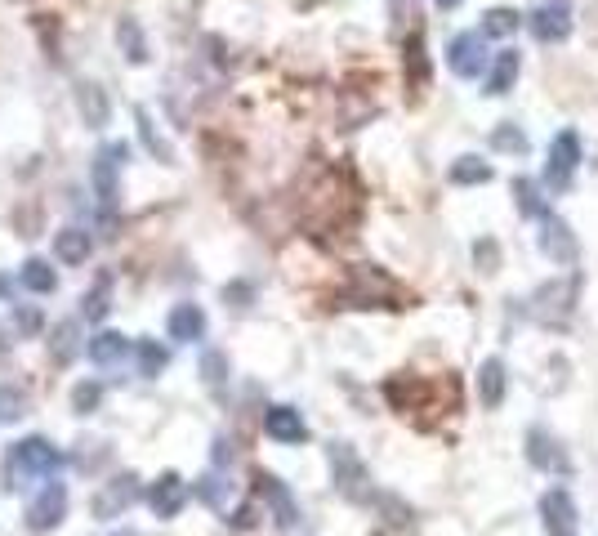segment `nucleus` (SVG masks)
<instances>
[{
  "label": "nucleus",
  "mask_w": 598,
  "mask_h": 536,
  "mask_svg": "<svg viewBox=\"0 0 598 536\" xmlns=\"http://www.w3.org/2000/svg\"><path fill=\"white\" fill-rule=\"evenodd\" d=\"M63 469V452L50 438H23L5 452V487L9 492H23L36 478H54Z\"/></svg>",
  "instance_id": "nucleus-1"
},
{
  "label": "nucleus",
  "mask_w": 598,
  "mask_h": 536,
  "mask_svg": "<svg viewBox=\"0 0 598 536\" xmlns=\"http://www.w3.org/2000/svg\"><path fill=\"white\" fill-rule=\"evenodd\" d=\"M576 286H581V277H563V282H545L540 291L527 300V313H532L536 322H545V327H558V322L572 318V304H576Z\"/></svg>",
  "instance_id": "nucleus-2"
},
{
  "label": "nucleus",
  "mask_w": 598,
  "mask_h": 536,
  "mask_svg": "<svg viewBox=\"0 0 598 536\" xmlns=\"http://www.w3.org/2000/svg\"><path fill=\"white\" fill-rule=\"evenodd\" d=\"M331 474H335V487H340L349 501H375L371 474H366V465L358 461V452H353L349 443H331Z\"/></svg>",
  "instance_id": "nucleus-3"
},
{
  "label": "nucleus",
  "mask_w": 598,
  "mask_h": 536,
  "mask_svg": "<svg viewBox=\"0 0 598 536\" xmlns=\"http://www.w3.org/2000/svg\"><path fill=\"white\" fill-rule=\"evenodd\" d=\"M121 161H125V143H103L94 152V166H90V184H94V197L99 206H117V179H121Z\"/></svg>",
  "instance_id": "nucleus-4"
},
{
  "label": "nucleus",
  "mask_w": 598,
  "mask_h": 536,
  "mask_svg": "<svg viewBox=\"0 0 598 536\" xmlns=\"http://www.w3.org/2000/svg\"><path fill=\"white\" fill-rule=\"evenodd\" d=\"M63 514H67V487L59 483V478H50V483L32 496V505H27L23 519H27V528L32 532H50V528H59L63 523Z\"/></svg>",
  "instance_id": "nucleus-5"
},
{
  "label": "nucleus",
  "mask_w": 598,
  "mask_h": 536,
  "mask_svg": "<svg viewBox=\"0 0 598 536\" xmlns=\"http://www.w3.org/2000/svg\"><path fill=\"white\" fill-rule=\"evenodd\" d=\"M576 161H581V139H576V130H563L549 143V166H545V184L554 188V193H563V188L572 184Z\"/></svg>",
  "instance_id": "nucleus-6"
},
{
  "label": "nucleus",
  "mask_w": 598,
  "mask_h": 536,
  "mask_svg": "<svg viewBox=\"0 0 598 536\" xmlns=\"http://www.w3.org/2000/svg\"><path fill=\"white\" fill-rule=\"evenodd\" d=\"M134 501H139V478L134 474L112 478V483H103L99 496H94V519H121Z\"/></svg>",
  "instance_id": "nucleus-7"
},
{
  "label": "nucleus",
  "mask_w": 598,
  "mask_h": 536,
  "mask_svg": "<svg viewBox=\"0 0 598 536\" xmlns=\"http://www.w3.org/2000/svg\"><path fill=\"white\" fill-rule=\"evenodd\" d=\"M255 492H259V501L273 510V523H277V528H295V523H299V505H295L291 487H286L282 478L259 474V478H255Z\"/></svg>",
  "instance_id": "nucleus-8"
},
{
  "label": "nucleus",
  "mask_w": 598,
  "mask_h": 536,
  "mask_svg": "<svg viewBox=\"0 0 598 536\" xmlns=\"http://www.w3.org/2000/svg\"><path fill=\"white\" fill-rule=\"evenodd\" d=\"M447 63L456 76H478L487 67V41H482V32H460L447 45Z\"/></svg>",
  "instance_id": "nucleus-9"
},
{
  "label": "nucleus",
  "mask_w": 598,
  "mask_h": 536,
  "mask_svg": "<svg viewBox=\"0 0 598 536\" xmlns=\"http://www.w3.org/2000/svg\"><path fill=\"white\" fill-rule=\"evenodd\" d=\"M540 251H545L554 264H576V255H581V246H576L572 228H567L563 219L545 215V219H540Z\"/></svg>",
  "instance_id": "nucleus-10"
},
{
  "label": "nucleus",
  "mask_w": 598,
  "mask_h": 536,
  "mask_svg": "<svg viewBox=\"0 0 598 536\" xmlns=\"http://www.w3.org/2000/svg\"><path fill=\"white\" fill-rule=\"evenodd\" d=\"M540 519H545L549 536H576V505H572V496H567L563 487H554V492L540 496Z\"/></svg>",
  "instance_id": "nucleus-11"
},
{
  "label": "nucleus",
  "mask_w": 598,
  "mask_h": 536,
  "mask_svg": "<svg viewBox=\"0 0 598 536\" xmlns=\"http://www.w3.org/2000/svg\"><path fill=\"white\" fill-rule=\"evenodd\" d=\"M183 501H188V483H183L179 474H161L157 483L148 487V505L157 519H175L183 510Z\"/></svg>",
  "instance_id": "nucleus-12"
},
{
  "label": "nucleus",
  "mask_w": 598,
  "mask_h": 536,
  "mask_svg": "<svg viewBox=\"0 0 598 536\" xmlns=\"http://www.w3.org/2000/svg\"><path fill=\"white\" fill-rule=\"evenodd\" d=\"M527 27H532V36H536V41L554 45V41H563V36L572 32V14H567V5H563V0H554V5H540L536 14L527 18Z\"/></svg>",
  "instance_id": "nucleus-13"
},
{
  "label": "nucleus",
  "mask_w": 598,
  "mask_h": 536,
  "mask_svg": "<svg viewBox=\"0 0 598 536\" xmlns=\"http://www.w3.org/2000/svg\"><path fill=\"white\" fill-rule=\"evenodd\" d=\"M264 434L277 438V443H304V438H308V425H304V416H299L295 407H268Z\"/></svg>",
  "instance_id": "nucleus-14"
},
{
  "label": "nucleus",
  "mask_w": 598,
  "mask_h": 536,
  "mask_svg": "<svg viewBox=\"0 0 598 536\" xmlns=\"http://www.w3.org/2000/svg\"><path fill=\"white\" fill-rule=\"evenodd\" d=\"M166 331H170V340H179V344L201 340V335H206V313H201V304H175Z\"/></svg>",
  "instance_id": "nucleus-15"
},
{
  "label": "nucleus",
  "mask_w": 598,
  "mask_h": 536,
  "mask_svg": "<svg viewBox=\"0 0 598 536\" xmlns=\"http://www.w3.org/2000/svg\"><path fill=\"white\" fill-rule=\"evenodd\" d=\"M125 358H130V340H125L121 331H99L90 340V362L94 367H121Z\"/></svg>",
  "instance_id": "nucleus-16"
},
{
  "label": "nucleus",
  "mask_w": 598,
  "mask_h": 536,
  "mask_svg": "<svg viewBox=\"0 0 598 536\" xmlns=\"http://www.w3.org/2000/svg\"><path fill=\"white\" fill-rule=\"evenodd\" d=\"M81 349H85V340H81V322H76V318H67V322H59V327L50 331V358L59 362V367H67V362H72Z\"/></svg>",
  "instance_id": "nucleus-17"
},
{
  "label": "nucleus",
  "mask_w": 598,
  "mask_h": 536,
  "mask_svg": "<svg viewBox=\"0 0 598 536\" xmlns=\"http://www.w3.org/2000/svg\"><path fill=\"white\" fill-rule=\"evenodd\" d=\"M76 108H81V117H85V126H108V90L103 85H94V81H85L81 90H76Z\"/></svg>",
  "instance_id": "nucleus-18"
},
{
  "label": "nucleus",
  "mask_w": 598,
  "mask_h": 536,
  "mask_svg": "<svg viewBox=\"0 0 598 536\" xmlns=\"http://www.w3.org/2000/svg\"><path fill=\"white\" fill-rule=\"evenodd\" d=\"M90 233L85 228H63V233H54V255H59V264H85L90 260Z\"/></svg>",
  "instance_id": "nucleus-19"
},
{
  "label": "nucleus",
  "mask_w": 598,
  "mask_h": 536,
  "mask_svg": "<svg viewBox=\"0 0 598 536\" xmlns=\"http://www.w3.org/2000/svg\"><path fill=\"white\" fill-rule=\"evenodd\" d=\"M478 398L487 402V407H500V402H505V362L500 358H487L478 367Z\"/></svg>",
  "instance_id": "nucleus-20"
},
{
  "label": "nucleus",
  "mask_w": 598,
  "mask_h": 536,
  "mask_svg": "<svg viewBox=\"0 0 598 536\" xmlns=\"http://www.w3.org/2000/svg\"><path fill=\"white\" fill-rule=\"evenodd\" d=\"M117 45L130 63H148V36H143L139 18H121L117 23Z\"/></svg>",
  "instance_id": "nucleus-21"
},
{
  "label": "nucleus",
  "mask_w": 598,
  "mask_h": 536,
  "mask_svg": "<svg viewBox=\"0 0 598 536\" xmlns=\"http://www.w3.org/2000/svg\"><path fill=\"white\" fill-rule=\"evenodd\" d=\"M514 76H518V54L500 50L496 63H491V72H487V94H509L514 90Z\"/></svg>",
  "instance_id": "nucleus-22"
},
{
  "label": "nucleus",
  "mask_w": 598,
  "mask_h": 536,
  "mask_svg": "<svg viewBox=\"0 0 598 536\" xmlns=\"http://www.w3.org/2000/svg\"><path fill=\"white\" fill-rule=\"evenodd\" d=\"M527 456H532V465H540V469H567V456L554 452L545 429H532V434H527Z\"/></svg>",
  "instance_id": "nucleus-23"
},
{
  "label": "nucleus",
  "mask_w": 598,
  "mask_h": 536,
  "mask_svg": "<svg viewBox=\"0 0 598 536\" xmlns=\"http://www.w3.org/2000/svg\"><path fill=\"white\" fill-rule=\"evenodd\" d=\"M108 309H112V277L103 273L99 282L90 286V295L81 300V313H85V322H103L108 318Z\"/></svg>",
  "instance_id": "nucleus-24"
},
{
  "label": "nucleus",
  "mask_w": 598,
  "mask_h": 536,
  "mask_svg": "<svg viewBox=\"0 0 598 536\" xmlns=\"http://www.w3.org/2000/svg\"><path fill=\"white\" fill-rule=\"evenodd\" d=\"M18 282H23L27 291H36V295H50L54 286H59V277H54L50 260H27L23 273H18Z\"/></svg>",
  "instance_id": "nucleus-25"
},
{
  "label": "nucleus",
  "mask_w": 598,
  "mask_h": 536,
  "mask_svg": "<svg viewBox=\"0 0 598 536\" xmlns=\"http://www.w3.org/2000/svg\"><path fill=\"white\" fill-rule=\"evenodd\" d=\"M407 76L416 90H424L429 85V59H424V36H407Z\"/></svg>",
  "instance_id": "nucleus-26"
},
{
  "label": "nucleus",
  "mask_w": 598,
  "mask_h": 536,
  "mask_svg": "<svg viewBox=\"0 0 598 536\" xmlns=\"http://www.w3.org/2000/svg\"><path fill=\"white\" fill-rule=\"evenodd\" d=\"M491 179V166L482 157H460L451 166V184H487Z\"/></svg>",
  "instance_id": "nucleus-27"
},
{
  "label": "nucleus",
  "mask_w": 598,
  "mask_h": 536,
  "mask_svg": "<svg viewBox=\"0 0 598 536\" xmlns=\"http://www.w3.org/2000/svg\"><path fill=\"white\" fill-rule=\"evenodd\" d=\"M134 121H139V139H143V148H148V152H157L161 161H175V152H170V143L157 134V126H152V117H148V112L139 108V112H134Z\"/></svg>",
  "instance_id": "nucleus-28"
},
{
  "label": "nucleus",
  "mask_w": 598,
  "mask_h": 536,
  "mask_svg": "<svg viewBox=\"0 0 598 536\" xmlns=\"http://www.w3.org/2000/svg\"><path fill=\"white\" fill-rule=\"evenodd\" d=\"M514 197H518V210H523L527 219H545V215H549L545 201L536 197V184H532V179H514Z\"/></svg>",
  "instance_id": "nucleus-29"
},
{
  "label": "nucleus",
  "mask_w": 598,
  "mask_h": 536,
  "mask_svg": "<svg viewBox=\"0 0 598 536\" xmlns=\"http://www.w3.org/2000/svg\"><path fill=\"white\" fill-rule=\"evenodd\" d=\"M157 371H166V349L157 340H139V376L157 380Z\"/></svg>",
  "instance_id": "nucleus-30"
},
{
  "label": "nucleus",
  "mask_w": 598,
  "mask_h": 536,
  "mask_svg": "<svg viewBox=\"0 0 598 536\" xmlns=\"http://www.w3.org/2000/svg\"><path fill=\"white\" fill-rule=\"evenodd\" d=\"M201 376H206V385L210 389H219L228 380V358L219 349H210V353H201Z\"/></svg>",
  "instance_id": "nucleus-31"
},
{
  "label": "nucleus",
  "mask_w": 598,
  "mask_h": 536,
  "mask_svg": "<svg viewBox=\"0 0 598 536\" xmlns=\"http://www.w3.org/2000/svg\"><path fill=\"white\" fill-rule=\"evenodd\" d=\"M27 411V394L23 389H9L0 385V425H9V420H18Z\"/></svg>",
  "instance_id": "nucleus-32"
},
{
  "label": "nucleus",
  "mask_w": 598,
  "mask_h": 536,
  "mask_svg": "<svg viewBox=\"0 0 598 536\" xmlns=\"http://www.w3.org/2000/svg\"><path fill=\"white\" fill-rule=\"evenodd\" d=\"M491 148H496V152H523V148H527L523 126H509V121H505V126L491 134Z\"/></svg>",
  "instance_id": "nucleus-33"
},
{
  "label": "nucleus",
  "mask_w": 598,
  "mask_h": 536,
  "mask_svg": "<svg viewBox=\"0 0 598 536\" xmlns=\"http://www.w3.org/2000/svg\"><path fill=\"white\" fill-rule=\"evenodd\" d=\"M482 32H487V36H509V32H518V14H514V9H491V14L482 18Z\"/></svg>",
  "instance_id": "nucleus-34"
},
{
  "label": "nucleus",
  "mask_w": 598,
  "mask_h": 536,
  "mask_svg": "<svg viewBox=\"0 0 598 536\" xmlns=\"http://www.w3.org/2000/svg\"><path fill=\"white\" fill-rule=\"evenodd\" d=\"M99 398H103V389L94 385V380H90V385H76V389H72V407L81 411V416H85V411L99 407Z\"/></svg>",
  "instance_id": "nucleus-35"
},
{
  "label": "nucleus",
  "mask_w": 598,
  "mask_h": 536,
  "mask_svg": "<svg viewBox=\"0 0 598 536\" xmlns=\"http://www.w3.org/2000/svg\"><path fill=\"white\" fill-rule=\"evenodd\" d=\"M14 322H18V331H23V335L41 331V313L27 309V304H14Z\"/></svg>",
  "instance_id": "nucleus-36"
},
{
  "label": "nucleus",
  "mask_w": 598,
  "mask_h": 536,
  "mask_svg": "<svg viewBox=\"0 0 598 536\" xmlns=\"http://www.w3.org/2000/svg\"><path fill=\"white\" fill-rule=\"evenodd\" d=\"M197 496H201V501H210V505H219V501H224V483H219L215 474H206L197 483Z\"/></svg>",
  "instance_id": "nucleus-37"
},
{
  "label": "nucleus",
  "mask_w": 598,
  "mask_h": 536,
  "mask_svg": "<svg viewBox=\"0 0 598 536\" xmlns=\"http://www.w3.org/2000/svg\"><path fill=\"white\" fill-rule=\"evenodd\" d=\"M474 260L482 264V273H491V268L500 264V246H496V242H478V246H474Z\"/></svg>",
  "instance_id": "nucleus-38"
},
{
  "label": "nucleus",
  "mask_w": 598,
  "mask_h": 536,
  "mask_svg": "<svg viewBox=\"0 0 598 536\" xmlns=\"http://www.w3.org/2000/svg\"><path fill=\"white\" fill-rule=\"evenodd\" d=\"M380 505H384V510H389V523H393V528H402V523L411 519V510H407V505H402V501H393V496H380Z\"/></svg>",
  "instance_id": "nucleus-39"
},
{
  "label": "nucleus",
  "mask_w": 598,
  "mask_h": 536,
  "mask_svg": "<svg viewBox=\"0 0 598 536\" xmlns=\"http://www.w3.org/2000/svg\"><path fill=\"white\" fill-rule=\"evenodd\" d=\"M460 5V0H438V9H456Z\"/></svg>",
  "instance_id": "nucleus-40"
},
{
  "label": "nucleus",
  "mask_w": 598,
  "mask_h": 536,
  "mask_svg": "<svg viewBox=\"0 0 598 536\" xmlns=\"http://www.w3.org/2000/svg\"><path fill=\"white\" fill-rule=\"evenodd\" d=\"M108 536H139V532H130V528H125V532H108Z\"/></svg>",
  "instance_id": "nucleus-41"
},
{
  "label": "nucleus",
  "mask_w": 598,
  "mask_h": 536,
  "mask_svg": "<svg viewBox=\"0 0 598 536\" xmlns=\"http://www.w3.org/2000/svg\"><path fill=\"white\" fill-rule=\"evenodd\" d=\"M0 344H5V335H0Z\"/></svg>",
  "instance_id": "nucleus-42"
}]
</instances>
